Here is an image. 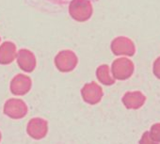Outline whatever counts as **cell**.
Returning a JSON list of instances; mask_svg holds the SVG:
<instances>
[{
    "instance_id": "2",
    "label": "cell",
    "mask_w": 160,
    "mask_h": 144,
    "mask_svg": "<svg viewBox=\"0 0 160 144\" xmlns=\"http://www.w3.org/2000/svg\"><path fill=\"white\" fill-rule=\"evenodd\" d=\"M150 135L154 141L160 142V123H155L152 126Z\"/></svg>"
},
{
    "instance_id": "1",
    "label": "cell",
    "mask_w": 160,
    "mask_h": 144,
    "mask_svg": "<svg viewBox=\"0 0 160 144\" xmlns=\"http://www.w3.org/2000/svg\"><path fill=\"white\" fill-rule=\"evenodd\" d=\"M123 102L125 106L129 108H138L144 104L145 96L139 92H128L124 96Z\"/></svg>"
},
{
    "instance_id": "3",
    "label": "cell",
    "mask_w": 160,
    "mask_h": 144,
    "mask_svg": "<svg viewBox=\"0 0 160 144\" xmlns=\"http://www.w3.org/2000/svg\"><path fill=\"white\" fill-rule=\"evenodd\" d=\"M139 144H158V143L152 139L149 132H145L142 136L141 140L139 141Z\"/></svg>"
},
{
    "instance_id": "4",
    "label": "cell",
    "mask_w": 160,
    "mask_h": 144,
    "mask_svg": "<svg viewBox=\"0 0 160 144\" xmlns=\"http://www.w3.org/2000/svg\"><path fill=\"white\" fill-rule=\"evenodd\" d=\"M154 74L157 77L160 78V58L154 64Z\"/></svg>"
}]
</instances>
